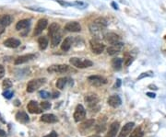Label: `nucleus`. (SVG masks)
I'll use <instances>...</instances> for the list:
<instances>
[{
    "instance_id": "49530a36",
    "label": "nucleus",
    "mask_w": 166,
    "mask_h": 137,
    "mask_svg": "<svg viewBox=\"0 0 166 137\" xmlns=\"http://www.w3.org/2000/svg\"><path fill=\"white\" fill-rule=\"evenodd\" d=\"M147 95H148L149 98H155V96H156L154 93H150V92H148V93H147Z\"/></svg>"
},
{
    "instance_id": "f8f14e48",
    "label": "nucleus",
    "mask_w": 166,
    "mask_h": 137,
    "mask_svg": "<svg viewBox=\"0 0 166 137\" xmlns=\"http://www.w3.org/2000/svg\"><path fill=\"white\" fill-rule=\"evenodd\" d=\"M104 40L107 43L109 44H114V43H117L120 42V37L118 34L114 33V32H109V33H106L104 35Z\"/></svg>"
},
{
    "instance_id": "39448f33",
    "label": "nucleus",
    "mask_w": 166,
    "mask_h": 137,
    "mask_svg": "<svg viewBox=\"0 0 166 137\" xmlns=\"http://www.w3.org/2000/svg\"><path fill=\"white\" fill-rule=\"evenodd\" d=\"M74 120L76 122H79L82 120H84V118L86 117V109L82 105H78L75 109V112H74Z\"/></svg>"
},
{
    "instance_id": "6e6552de",
    "label": "nucleus",
    "mask_w": 166,
    "mask_h": 137,
    "mask_svg": "<svg viewBox=\"0 0 166 137\" xmlns=\"http://www.w3.org/2000/svg\"><path fill=\"white\" fill-rule=\"evenodd\" d=\"M84 100H85V102L89 108H94L99 103V98L94 93H88L85 96Z\"/></svg>"
},
{
    "instance_id": "473e14b6",
    "label": "nucleus",
    "mask_w": 166,
    "mask_h": 137,
    "mask_svg": "<svg viewBox=\"0 0 166 137\" xmlns=\"http://www.w3.org/2000/svg\"><path fill=\"white\" fill-rule=\"evenodd\" d=\"M153 76V73L152 72H146V73H142L138 77H137V80L138 79H142V78H144V77H147V76Z\"/></svg>"
},
{
    "instance_id": "412c9836",
    "label": "nucleus",
    "mask_w": 166,
    "mask_h": 137,
    "mask_svg": "<svg viewBox=\"0 0 166 137\" xmlns=\"http://www.w3.org/2000/svg\"><path fill=\"white\" fill-rule=\"evenodd\" d=\"M94 120L93 119H91V120H86V121H84L83 123H81L80 125H79V130L80 131H86L87 130H89L90 128H91L93 125H94Z\"/></svg>"
},
{
    "instance_id": "a18cd8bd",
    "label": "nucleus",
    "mask_w": 166,
    "mask_h": 137,
    "mask_svg": "<svg viewBox=\"0 0 166 137\" xmlns=\"http://www.w3.org/2000/svg\"><path fill=\"white\" fill-rule=\"evenodd\" d=\"M111 6H112L114 9H116V10L118 9V6H117V4H116L115 2H112V3H111Z\"/></svg>"
},
{
    "instance_id": "4be33fe9",
    "label": "nucleus",
    "mask_w": 166,
    "mask_h": 137,
    "mask_svg": "<svg viewBox=\"0 0 166 137\" xmlns=\"http://www.w3.org/2000/svg\"><path fill=\"white\" fill-rule=\"evenodd\" d=\"M72 43H73V39H72V37H67V38L63 41V43H62V44H61V50L64 51V52H68V51L71 48Z\"/></svg>"
},
{
    "instance_id": "4c0bfd02",
    "label": "nucleus",
    "mask_w": 166,
    "mask_h": 137,
    "mask_svg": "<svg viewBox=\"0 0 166 137\" xmlns=\"http://www.w3.org/2000/svg\"><path fill=\"white\" fill-rule=\"evenodd\" d=\"M3 96H4L6 98L10 99V98H12V96H13V92H11V91H10V90H6V91L3 93Z\"/></svg>"
},
{
    "instance_id": "c85d7f7f",
    "label": "nucleus",
    "mask_w": 166,
    "mask_h": 137,
    "mask_svg": "<svg viewBox=\"0 0 166 137\" xmlns=\"http://www.w3.org/2000/svg\"><path fill=\"white\" fill-rule=\"evenodd\" d=\"M67 82H68V78H67V77H60L59 79H57L56 86L57 88H59V89L62 90V89H64Z\"/></svg>"
},
{
    "instance_id": "bb28decb",
    "label": "nucleus",
    "mask_w": 166,
    "mask_h": 137,
    "mask_svg": "<svg viewBox=\"0 0 166 137\" xmlns=\"http://www.w3.org/2000/svg\"><path fill=\"white\" fill-rule=\"evenodd\" d=\"M38 44L41 50H45L48 46V38L46 36L40 37L38 40Z\"/></svg>"
},
{
    "instance_id": "c9c22d12",
    "label": "nucleus",
    "mask_w": 166,
    "mask_h": 137,
    "mask_svg": "<svg viewBox=\"0 0 166 137\" xmlns=\"http://www.w3.org/2000/svg\"><path fill=\"white\" fill-rule=\"evenodd\" d=\"M41 108H42L43 109H48L51 108V104H50L49 102H47V101L42 102V103H41Z\"/></svg>"
},
{
    "instance_id": "423d86ee",
    "label": "nucleus",
    "mask_w": 166,
    "mask_h": 137,
    "mask_svg": "<svg viewBox=\"0 0 166 137\" xmlns=\"http://www.w3.org/2000/svg\"><path fill=\"white\" fill-rule=\"evenodd\" d=\"M103 29H104L103 27H102V26H100V25H98V24H96V23H94V22H92V23L90 25V31H91V33L97 40L102 38V31H103Z\"/></svg>"
},
{
    "instance_id": "8fccbe9b",
    "label": "nucleus",
    "mask_w": 166,
    "mask_h": 137,
    "mask_svg": "<svg viewBox=\"0 0 166 137\" xmlns=\"http://www.w3.org/2000/svg\"><path fill=\"white\" fill-rule=\"evenodd\" d=\"M165 39H166V36H165Z\"/></svg>"
},
{
    "instance_id": "f03ea898",
    "label": "nucleus",
    "mask_w": 166,
    "mask_h": 137,
    "mask_svg": "<svg viewBox=\"0 0 166 137\" xmlns=\"http://www.w3.org/2000/svg\"><path fill=\"white\" fill-rule=\"evenodd\" d=\"M46 82L45 78H37V79H33L31 80L28 85H27V92L33 93L38 88H40L43 85H44Z\"/></svg>"
},
{
    "instance_id": "2eb2a0df",
    "label": "nucleus",
    "mask_w": 166,
    "mask_h": 137,
    "mask_svg": "<svg viewBox=\"0 0 166 137\" xmlns=\"http://www.w3.org/2000/svg\"><path fill=\"white\" fill-rule=\"evenodd\" d=\"M107 102H108V104L111 107L117 108V107H119L122 104V99L120 98V97L118 95H113V96H110L108 98Z\"/></svg>"
},
{
    "instance_id": "58836bf2",
    "label": "nucleus",
    "mask_w": 166,
    "mask_h": 137,
    "mask_svg": "<svg viewBox=\"0 0 166 137\" xmlns=\"http://www.w3.org/2000/svg\"><path fill=\"white\" fill-rule=\"evenodd\" d=\"M56 2H58L60 5L64 6V7H69V6H72L73 4L72 3H68V2H65V1H62V0H56Z\"/></svg>"
},
{
    "instance_id": "79ce46f5",
    "label": "nucleus",
    "mask_w": 166,
    "mask_h": 137,
    "mask_svg": "<svg viewBox=\"0 0 166 137\" xmlns=\"http://www.w3.org/2000/svg\"><path fill=\"white\" fill-rule=\"evenodd\" d=\"M121 84H122L121 80H120V79H117V80H116V83H115L114 86V88H118V87H121Z\"/></svg>"
},
{
    "instance_id": "f704fd0d",
    "label": "nucleus",
    "mask_w": 166,
    "mask_h": 137,
    "mask_svg": "<svg viewBox=\"0 0 166 137\" xmlns=\"http://www.w3.org/2000/svg\"><path fill=\"white\" fill-rule=\"evenodd\" d=\"M30 10H33V11H38V12H44V9L43 8H39V7H28L27 8Z\"/></svg>"
},
{
    "instance_id": "09e8293b",
    "label": "nucleus",
    "mask_w": 166,
    "mask_h": 137,
    "mask_svg": "<svg viewBox=\"0 0 166 137\" xmlns=\"http://www.w3.org/2000/svg\"><path fill=\"white\" fill-rule=\"evenodd\" d=\"M89 137H101V136L98 135V134H93V135H91V136H89Z\"/></svg>"
},
{
    "instance_id": "0eeeda50",
    "label": "nucleus",
    "mask_w": 166,
    "mask_h": 137,
    "mask_svg": "<svg viewBox=\"0 0 166 137\" xmlns=\"http://www.w3.org/2000/svg\"><path fill=\"white\" fill-rule=\"evenodd\" d=\"M88 80L90 84L94 87H101L107 83V79L101 76H91L88 77Z\"/></svg>"
},
{
    "instance_id": "37998d69",
    "label": "nucleus",
    "mask_w": 166,
    "mask_h": 137,
    "mask_svg": "<svg viewBox=\"0 0 166 137\" xmlns=\"http://www.w3.org/2000/svg\"><path fill=\"white\" fill-rule=\"evenodd\" d=\"M5 26L4 25H2L1 23H0V35H1L2 33H4V31H5Z\"/></svg>"
},
{
    "instance_id": "c03bdc74",
    "label": "nucleus",
    "mask_w": 166,
    "mask_h": 137,
    "mask_svg": "<svg viewBox=\"0 0 166 137\" xmlns=\"http://www.w3.org/2000/svg\"><path fill=\"white\" fill-rule=\"evenodd\" d=\"M0 136H1V137H7L6 131L4 130H2V129H0Z\"/></svg>"
},
{
    "instance_id": "a878e982",
    "label": "nucleus",
    "mask_w": 166,
    "mask_h": 137,
    "mask_svg": "<svg viewBox=\"0 0 166 137\" xmlns=\"http://www.w3.org/2000/svg\"><path fill=\"white\" fill-rule=\"evenodd\" d=\"M60 42H61V34L59 32H56L51 36V44L53 47L57 46L60 43Z\"/></svg>"
},
{
    "instance_id": "6ab92c4d",
    "label": "nucleus",
    "mask_w": 166,
    "mask_h": 137,
    "mask_svg": "<svg viewBox=\"0 0 166 137\" xmlns=\"http://www.w3.org/2000/svg\"><path fill=\"white\" fill-rule=\"evenodd\" d=\"M4 45L9 48H17L21 45V41L16 38H10L4 42Z\"/></svg>"
},
{
    "instance_id": "cd10ccee",
    "label": "nucleus",
    "mask_w": 166,
    "mask_h": 137,
    "mask_svg": "<svg viewBox=\"0 0 166 137\" xmlns=\"http://www.w3.org/2000/svg\"><path fill=\"white\" fill-rule=\"evenodd\" d=\"M58 31H59V25H58L57 23H56V22L52 23V24L50 25L49 31H48L49 36L51 37L52 35H54L55 33H56V32H58Z\"/></svg>"
},
{
    "instance_id": "5701e85b",
    "label": "nucleus",
    "mask_w": 166,
    "mask_h": 137,
    "mask_svg": "<svg viewBox=\"0 0 166 137\" xmlns=\"http://www.w3.org/2000/svg\"><path fill=\"white\" fill-rule=\"evenodd\" d=\"M12 20H13V19L10 15H3V16L0 17V23H1L2 25H4L5 27L10 25Z\"/></svg>"
},
{
    "instance_id": "a211bd4d",
    "label": "nucleus",
    "mask_w": 166,
    "mask_h": 137,
    "mask_svg": "<svg viewBox=\"0 0 166 137\" xmlns=\"http://www.w3.org/2000/svg\"><path fill=\"white\" fill-rule=\"evenodd\" d=\"M16 120L21 122V123H23V124H26L30 121V117L28 116V114L24 111H19L16 113V116H15Z\"/></svg>"
},
{
    "instance_id": "a19ab883",
    "label": "nucleus",
    "mask_w": 166,
    "mask_h": 137,
    "mask_svg": "<svg viewBox=\"0 0 166 137\" xmlns=\"http://www.w3.org/2000/svg\"><path fill=\"white\" fill-rule=\"evenodd\" d=\"M44 137H57V132H56L55 131H51L49 134H47V135H45V136H44Z\"/></svg>"
},
{
    "instance_id": "aec40b11",
    "label": "nucleus",
    "mask_w": 166,
    "mask_h": 137,
    "mask_svg": "<svg viewBox=\"0 0 166 137\" xmlns=\"http://www.w3.org/2000/svg\"><path fill=\"white\" fill-rule=\"evenodd\" d=\"M41 120L44 121V122H46V123H55V122H56L58 120H57V117H56V115L47 113V114H44V115L41 117Z\"/></svg>"
},
{
    "instance_id": "b1692460",
    "label": "nucleus",
    "mask_w": 166,
    "mask_h": 137,
    "mask_svg": "<svg viewBox=\"0 0 166 137\" xmlns=\"http://www.w3.org/2000/svg\"><path fill=\"white\" fill-rule=\"evenodd\" d=\"M30 26V20H21L16 24V30L21 31L23 29H26Z\"/></svg>"
},
{
    "instance_id": "20e7f679",
    "label": "nucleus",
    "mask_w": 166,
    "mask_h": 137,
    "mask_svg": "<svg viewBox=\"0 0 166 137\" xmlns=\"http://www.w3.org/2000/svg\"><path fill=\"white\" fill-rule=\"evenodd\" d=\"M90 45H91V49L92 53L95 54H101L105 49V45L102 44V43H100L99 40H97V39L91 40Z\"/></svg>"
},
{
    "instance_id": "72a5a7b5",
    "label": "nucleus",
    "mask_w": 166,
    "mask_h": 137,
    "mask_svg": "<svg viewBox=\"0 0 166 137\" xmlns=\"http://www.w3.org/2000/svg\"><path fill=\"white\" fill-rule=\"evenodd\" d=\"M39 95H40V97H41V98H48L51 96L49 92H47V91H44V90H43V91H40V92H39Z\"/></svg>"
},
{
    "instance_id": "7c9ffc66",
    "label": "nucleus",
    "mask_w": 166,
    "mask_h": 137,
    "mask_svg": "<svg viewBox=\"0 0 166 137\" xmlns=\"http://www.w3.org/2000/svg\"><path fill=\"white\" fill-rule=\"evenodd\" d=\"M93 22L96 23V24H98V25H100V26H102V27H103V28H105V27L107 26V24H108L107 20H106L104 18H98V19H96Z\"/></svg>"
},
{
    "instance_id": "c756f323",
    "label": "nucleus",
    "mask_w": 166,
    "mask_h": 137,
    "mask_svg": "<svg viewBox=\"0 0 166 137\" xmlns=\"http://www.w3.org/2000/svg\"><path fill=\"white\" fill-rule=\"evenodd\" d=\"M143 131L140 127H137L130 134L129 137H143Z\"/></svg>"
},
{
    "instance_id": "de8ad7c7",
    "label": "nucleus",
    "mask_w": 166,
    "mask_h": 137,
    "mask_svg": "<svg viewBox=\"0 0 166 137\" xmlns=\"http://www.w3.org/2000/svg\"><path fill=\"white\" fill-rule=\"evenodd\" d=\"M59 92H54V94H53V98H58L59 97Z\"/></svg>"
},
{
    "instance_id": "e433bc0d",
    "label": "nucleus",
    "mask_w": 166,
    "mask_h": 137,
    "mask_svg": "<svg viewBox=\"0 0 166 137\" xmlns=\"http://www.w3.org/2000/svg\"><path fill=\"white\" fill-rule=\"evenodd\" d=\"M132 63H133V57L128 56V57H126V58L125 59V66H129Z\"/></svg>"
},
{
    "instance_id": "ddd939ff",
    "label": "nucleus",
    "mask_w": 166,
    "mask_h": 137,
    "mask_svg": "<svg viewBox=\"0 0 166 137\" xmlns=\"http://www.w3.org/2000/svg\"><path fill=\"white\" fill-rule=\"evenodd\" d=\"M123 48H124V43L119 42L117 43H114V44H112L111 46H109L107 48V53L109 55H114L117 53H119Z\"/></svg>"
},
{
    "instance_id": "ea45409f",
    "label": "nucleus",
    "mask_w": 166,
    "mask_h": 137,
    "mask_svg": "<svg viewBox=\"0 0 166 137\" xmlns=\"http://www.w3.org/2000/svg\"><path fill=\"white\" fill-rule=\"evenodd\" d=\"M4 76H5V68L3 65H0V79H1Z\"/></svg>"
},
{
    "instance_id": "9d476101",
    "label": "nucleus",
    "mask_w": 166,
    "mask_h": 137,
    "mask_svg": "<svg viewBox=\"0 0 166 137\" xmlns=\"http://www.w3.org/2000/svg\"><path fill=\"white\" fill-rule=\"evenodd\" d=\"M47 24H48L47 20H45V19H41V20H39L38 22H37V25H36V27H35V29H34L33 35H34V36L40 35V34L44 31V30H45V28L47 27Z\"/></svg>"
},
{
    "instance_id": "7ed1b4c3",
    "label": "nucleus",
    "mask_w": 166,
    "mask_h": 137,
    "mask_svg": "<svg viewBox=\"0 0 166 137\" xmlns=\"http://www.w3.org/2000/svg\"><path fill=\"white\" fill-rule=\"evenodd\" d=\"M50 74H64L69 71V66L67 65H53L47 68Z\"/></svg>"
},
{
    "instance_id": "f257e3e1",
    "label": "nucleus",
    "mask_w": 166,
    "mask_h": 137,
    "mask_svg": "<svg viewBox=\"0 0 166 137\" xmlns=\"http://www.w3.org/2000/svg\"><path fill=\"white\" fill-rule=\"evenodd\" d=\"M69 63L77 67V68H80V69H83V68H87V67H90V66H92L93 63L89 60V59H82V58H79V57H72L69 59Z\"/></svg>"
},
{
    "instance_id": "dca6fc26",
    "label": "nucleus",
    "mask_w": 166,
    "mask_h": 137,
    "mask_svg": "<svg viewBox=\"0 0 166 137\" xmlns=\"http://www.w3.org/2000/svg\"><path fill=\"white\" fill-rule=\"evenodd\" d=\"M134 125H135L134 122H127L125 125H124V127L122 128L121 131L119 132L118 137H126L132 131V129H133Z\"/></svg>"
},
{
    "instance_id": "2f4dec72",
    "label": "nucleus",
    "mask_w": 166,
    "mask_h": 137,
    "mask_svg": "<svg viewBox=\"0 0 166 137\" xmlns=\"http://www.w3.org/2000/svg\"><path fill=\"white\" fill-rule=\"evenodd\" d=\"M2 86H3V87H4L5 89H8V88H10V87H12V82H11V80H10V79L7 78V79H5V80L3 81Z\"/></svg>"
},
{
    "instance_id": "4468645a",
    "label": "nucleus",
    "mask_w": 166,
    "mask_h": 137,
    "mask_svg": "<svg viewBox=\"0 0 166 137\" xmlns=\"http://www.w3.org/2000/svg\"><path fill=\"white\" fill-rule=\"evenodd\" d=\"M119 127H120V123H119L118 121L113 122V123L110 125L109 130H108V131H107L105 137H115L116 133L118 132Z\"/></svg>"
},
{
    "instance_id": "1a4fd4ad",
    "label": "nucleus",
    "mask_w": 166,
    "mask_h": 137,
    "mask_svg": "<svg viewBox=\"0 0 166 137\" xmlns=\"http://www.w3.org/2000/svg\"><path fill=\"white\" fill-rule=\"evenodd\" d=\"M27 109L30 113H33V114H39V113H42L43 111V109L39 106L38 102L35 100H31L28 103Z\"/></svg>"
},
{
    "instance_id": "9b49d317",
    "label": "nucleus",
    "mask_w": 166,
    "mask_h": 137,
    "mask_svg": "<svg viewBox=\"0 0 166 137\" xmlns=\"http://www.w3.org/2000/svg\"><path fill=\"white\" fill-rule=\"evenodd\" d=\"M65 30L69 32H79L81 31V26L77 21H70L66 24Z\"/></svg>"
},
{
    "instance_id": "393cba45",
    "label": "nucleus",
    "mask_w": 166,
    "mask_h": 137,
    "mask_svg": "<svg viewBox=\"0 0 166 137\" xmlns=\"http://www.w3.org/2000/svg\"><path fill=\"white\" fill-rule=\"evenodd\" d=\"M122 64H123V60L119 57L114 58L112 60V66L116 71H119L122 68Z\"/></svg>"
},
{
    "instance_id": "f3484780",
    "label": "nucleus",
    "mask_w": 166,
    "mask_h": 137,
    "mask_svg": "<svg viewBox=\"0 0 166 137\" xmlns=\"http://www.w3.org/2000/svg\"><path fill=\"white\" fill-rule=\"evenodd\" d=\"M35 57H36V55H35V54H25V55H21V56L18 57V58L15 60L14 64H15L16 65H21V64H24V63L30 61V60L34 59Z\"/></svg>"
}]
</instances>
